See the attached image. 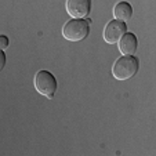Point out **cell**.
Here are the masks:
<instances>
[{
  "label": "cell",
  "instance_id": "4",
  "mask_svg": "<svg viewBox=\"0 0 156 156\" xmlns=\"http://www.w3.org/2000/svg\"><path fill=\"white\" fill-rule=\"evenodd\" d=\"M126 32H127L126 22H122V21H118V20H112L106 24L105 29H104V33H102V37H104V40H105V43L116 44Z\"/></svg>",
  "mask_w": 156,
  "mask_h": 156
},
{
  "label": "cell",
  "instance_id": "9",
  "mask_svg": "<svg viewBox=\"0 0 156 156\" xmlns=\"http://www.w3.org/2000/svg\"><path fill=\"white\" fill-rule=\"evenodd\" d=\"M6 65V54H4V50H0V71L4 68Z\"/></svg>",
  "mask_w": 156,
  "mask_h": 156
},
{
  "label": "cell",
  "instance_id": "7",
  "mask_svg": "<svg viewBox=\"0 0 156 156\" xmlns=\"http://www.w3.org/2000/svg\"><path fill=\"white\" fill-rule=\"evenodd\" d=\"M113 15L115 20L126 22L133 17V7L129 2H119L115 7H113Z\"/></svg>",
  "mask_w": 156,
  "mask_h": 156
},
{
  "label": "cell",
  "instance_id": "2",
  "mask_svg": "<svg viewBox=\"0 0 156 156\" xmlns=\"http://www.w3.org/2000/svg\"><path fill=\"white\" fill-rule=\"evenodd\" d=\"M140 62L134 55H122L112 66V75L118 80H129L138 72Z\"/></svg>",
  "mask_w": 156,
  "mask_h": 156
},
{
  "label": "cell",
  "instance_id": "8",
  "mask_svg": "<svg viewBox=\"0 0 156 156\" xmlns=\"http://www.w3.org/2000/svg\"><path fill=\"white\" fill-rule=\"evenodd\" d=\"M10 46V40L6 35H0V50H6Z\"/></svg>",
  "mask_w": 156,
  "mask_h": 156
},
{
  "label": "cell",
  "instance_id": "1",
  "mask_svg": "<svg viewBox=\"0 0 156 156\" xmlns=\"http://www.w3.org/2000/svg\"><path fill=\"white\" fill-rule=\"evenodd\" d=\"M90 24L91 21L84 18H72L62 27V36L69 41L84 40L90 35Z\"/></svg>",
  "mask_w": 156,
  "mask_h": 156
},
{
  "label": "cell",
  "instance_id": "3",
  "mask_svg": "<svg viewBox=\"0 0 156 156\" xmlns=\"http://www.w3.org/2000/svg\"><path fill=\"white\" fill-rule=\"evenodd\" d=\"M33 84H35V88L37 90L39 94L50 98V100H53L54 93L58 88V83H57L55 76L48 71H39L35 75Z\"/></svg>",
  "mask_w": 156,
  "mask_h": 156
},
{
  "label": "cell",
  "instance_id": "6",
  "mask_svg": "<svg viewBox=\"0 0 156 156\" xmlns=\"http://www.w3.org/2000/svg\"><path fill=\"white\" fill-rule=\"evenodd\" d=\"M118 44H119V51L122 53V55H134L137 51L138 41H137V37L134 33L126 32L120 37V40L118 41Z\"/></svg>",
  "mask_w": 156,
  "mask_h": 156
},
{
  "label": "cell",
  "instance_id": "5",
  "mask_svg": "<svg viewBox=\"0 0 156 156\" xmlns=\"http://www.w3.org/2000/svg\"><path fill=\"white\" fill-rule=\"evenodd\" d=\"M65 9L72 18H84L91 11L90 0H66Z\"/></svg>",
  "mask_w": 156,
  "mask_h": 156
}]
</instances>
